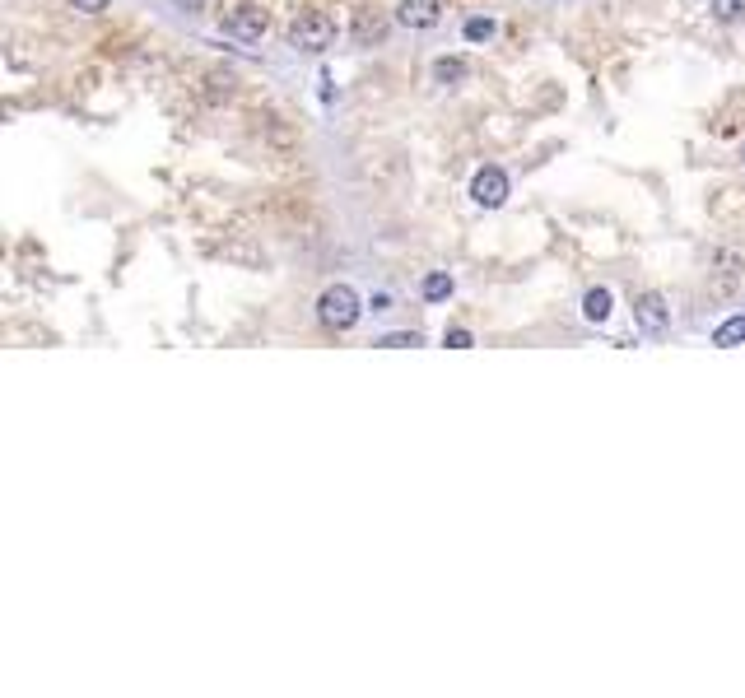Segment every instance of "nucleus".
<instances>
[{
	"label": "nucleus",
	"instance_id": "nucleus-6",
	"mask_svg": "<svg viewBox=\"0 0 745 698\" xmlns=\"http://www.w3.org/2000/svg\"><path fill=\"white\" fill-rule=\"evenodd\" d=\"M443 19V0H401L396 5V24L401 28H434Z\"/></svg>",
	"mask_w": 745,
	"mask_h": 698
},
{
	"label": "nucleus",
	"instance_id": "nucleus-1",
	"mask_svg": "<svg viewBox=\"0 0 745 698\" xmlns=\"http://www.w3.org/2000/svg\"><path fill=\"white\" fill-rule=\"evenodd\" d=\"M331 42H336V19L326 10H303L294 24H289V47H294V52L322 56Z\"/></svg>",
	"mask_w": 745,
	"mask_h": 698
},
{
	"label": "nucleus",
	"instance_id": "nucleus-7",
	"mask_svg": "<svg viewBox=\"0 0 745 698\" xmlns=\"http://www.w3.org/2000/svg\"><path fill=\"white\" fill-rule=\"evenodd\" d=\"M224 33H233V38H243V42H261V33H266V10H257V5H238V10L229 14Z\"/></svg>",
	"mask_w": 745,
	"mask_h": 698
},
{
	"label": "nucleus",
	"instance_id": "nucleus-18",
	"mask_svg": "<svg viewBox=\"0 0 745 698\" xmlns=\"http://www.w3.org/2000/svg\"><path fill=\"white\" fill-rule=\"evenodd\" d=\"M173 5H177L182 14H201L205 5H210V0H173Z\"/></svg>",
	"mask_w": 745,
	"mask_h": 698
},
{
	"label": "nucleus",
	"instance_id": "nucleus-11",
	"mask_svg": "<svg viewBox=\"0 0 745 698\" xmlns=\"http://www.w3.org/2000/svg\"><path fill=\"white\" fill-rule=\"evenodd\" d=\"M434 80L438 84H461L466 80V61H461V56H443V61H434Z\"/></svg>",
	"mask_w": 745,
	"mask_h": 698
},
{
	"label": "nucleus",
	"instance_id": "nucleus-9",
	"mask_svg": "<svg viewBox=\"0 0 745 698\" xmlns=\"http://www.w3.org/2000/svg\"><path fill=\"white\" fill-rule=\"evenodd\" d=\"M583 317H587V322H606V317H610V289H606V284H596V289H587V294H583Z\"/></svg>",
	"mask_w": 745,
	"mask_h": 698
},
{
	"label": "nucleus",
	"instance_id": "nucleus-16",
	"mask_svg": "<svg viewBox=\"0 0 745 698\" xmlns=\"http://www.w3.org/2000/svg\"><path fill=\"white\" fill-rule=\"evenodd\" d=\"M443 345H447V349H471L475 336L466 331V326H452V331H443Z\"/></svg>",
	"mask_w": 745,
	"mask_h": 698
},
{
	"label": "nucleus",
	"instance_id": "nucleus-15",
	"mask_svg": "<svg viewBox=\"0 0 745 698\" xmlns=\"http://www.w3.org/2000/svg\"><path fill=\"white\" fill-rule=\"evenodd\" d=\"M466 38L489 42V38H494V19H466Z\"/></svg>",
	"mask_w": 745,
	"mask_h": 698
},
{
	"label": "nucleus",
	"instance_id": "nucleus-14",
	"mask_svg": "<svg viewBox=\"0 0 745 698\" xmlns=\"http://www.w3.org/2000/svg\"><path fill=\"white\" fill-rule=\"evenodd\" d=\"M378 345L382 349H415V345H420V336H415V331H392V336H382Z\"/></svg>",
	"mask_w": 745,
	"mask_h": 698
},
{
	"label": "nucleus",
	"instance_id": "nucleus-5",
	"mask_svg": "<svg viewBox=\"0 0 745 698\" xmlns=\"http://www.w3.org/2000/svg\"><path fill=\"white\" fill-rule=\"evenodd\" d=\"M634 322L648 331V336H662L666 326H671V308H666V298L662 294H638L634 298Z\"/></svg>",
	"mask_w": 745,
	"mask_h": 698
},
{
	"label": "nucleus",
	"instance_id": "nucleus-10",
	"mask_svg": "<svg viewBox=\"0 0 745 698\" xmlns=\"http://www.w3.org/2000/svg\"><path fill=\"white\" fill-rule=\"evenodd\" d=\"M420 294H424V303H443V298H452V275H447V270H434V275H424Z\"/></svg>",
	"mask_w": 745,
	"mask_h": 698
},
{
	"label": "nucleus",
	"instance_id": "nucleus-4",
	"mask_svg": "<svg viewBox=\"0 0 745 698\" xmlns=\"http://www.w3.org/2000/svg\"><path fill=\"white\" fill-rule=\"evenodd\" d=\"M508 191H513V182H508L503 168H480V173L471 177V201L480 205V210H499V205L508 201Z\"/></svg>",
	"mask_w": 745,
	"mask_h": 698
},
{
	"label": "nucleus",
	"instance_id": "nucleus-17",
	"mask_svg": "<svg viewBox=\"0 0 745 698\" xmlns=\"http://www.w3.org/2000/svg\"><path fill=\"white\" fill-rule=\"evenodd\" d=\"M70 5H75L80 14H103V10H108V0H70Z\"/></svg>",
	"mask_w": 745,
	"mask_h": 698
},
{
	"label": "nucleus",
	"instance_id": "nucleus-12",
	"mask_svg": "<svg viewBox=\"0 0 745 698\" xmlns=\"http://www.w3.org/2000/svg\"><path fill=\"white\" fill-rule=\"evenodd\" d=\"M354 38L364 42V47H368V42H382V38H387V24L364 10V14H359V24H354Z\"/></svg>",
	"mask_w": 745,
	"mask_h": 698
},
{
	"label": "nucleus",
	"instance_id": "nucleus-3",
	"mask_svg": "<svg viewBox=\"0 0 745 698\" xmlns=\"http://www.w3.org/2000/svg\"><path fill=\"white\" fill-rule=\"evenodd\" d=\"M708 284L718 298H741L745 294V261L736 252H718L713 270H708Z\"/></svg>",
	"mask_w": 745,
	"mask_h": 698
},
{
	"label": "nucleus",
	"instance_id": "nucleus-8",
	"mask_svg": "<svg viewBox=\"0 0 745 698\" xmlns=\"http://www.w3.org/2000/svg\"><path fill=\"white\" fill-rule=\"evenodd\" d=\"M713 345L718 349H736V345H745V312H732L727 322L713 331Z\"/></svg>",
	"mask_w": 745,
	"mask_h": 698
},
{
	"label": "nucleus",
	"instance_id": "nucleus-19",
	"mask_svg": "<svg viewBox=\"0 0 745 698\" xmlns=\"http://www.w3.org/2000/svg\"><path fill=\"white\" fill-rule=\"evenodd\" d=\"M741 159H745V149H741Z\"/></svg>",
	"mask_w": 745,
	"mask_h": 698
},
{
	"label": "nucleus",
	"instance_id": "nucleus-2",
	"mask_svg": "<svg viewBox=\"0 0 745 698\" xmlns=\"http://www.w3.org/2000/svg\"><path fill=\"white\" fill-rule=\"evenodd\" d=\"M317 317H322V326H331V331H350V326L364 317V303H359V294H354L350 284H331V289L317 298Z\"/></svg>",
	"mask_w": 745,
	"mask_h": 698
},
{
	"label": "nucleus",
	"instance_id": "nucleus-13",
	"mask_svg": "<svg viewBox=\"0 0 745 698\" xmlns=\"http://www.w3.org/2000/svg\"><path fill=\"white\" fill-rule=\"evenodd\" d=\"M713 19H722V24H741L745 0H713Z\"/></svg>",
	"mask_w": 745,
	"mask_h": 698
}]
</instances>
